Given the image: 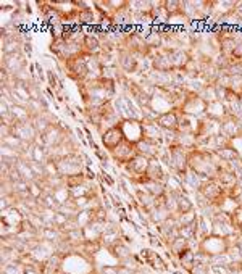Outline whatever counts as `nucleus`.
Masks as SVG:
<instances>
[{
  "label": "nucleus",
  "instance_id": "5",
  "mask_svg": "<svg viewBox=\"0 0 242 274\" xmlns=\"http://www.w3.org/2000/svg\"><path fill=\"white\" fill-rule=\"evenodd\" d=\"M181 115H186V117L201 119L207 115V102H205L201 95L197 94H189L187 100L184 102V105L179 110Z\"/></svg>",
  "mask_w": 242,
  "mask_h": 274
},
{
  "label": "nucleus",
  "instance_id": "21",
  "mask_svg": "<svg viewBox=\"0 0 242 274\" xmlns=\"http://www.w3.org/2000/svg\"><path fill=\"white\" fill-rule=\"evenodd\" d=\"M176 196H178V213H186V211L194 210L192 200L187 197L186 192H178Z\"/></svg>",
  "mask_w": 242,
  "mask_h": 274
},
{
  "label": "nucleus",
  "instance_id": "19",
  "mask_svg": "<svg viewBox=\"0 0 242 274\" xmlns=\"http://www.w3.org/2000/svg\"><path fill=\"white\" fill-rule=\"evenodd\" d=\"M173 216H176V219H178V226H179V228H183V226H191V224L197 223V219H199V215L196 213V210L186 211V213H178V215H173Z\"/></svg>",
  "mask_w": 242,
  "mask_h": 274
},
{
  "label": "nucleus",
  "instance_id": "18",
  "mask_svg": "<svg viewBox=\"0 0 242 274\" xmlns=\"http://www.w3.org/2000/svg\"><path fill=\"white\" fill-rule=\"evenodd\" d=\"M215 154H216V157L220 158L221 161H225V163H229V161H233V160H236V158L241 157L238 154V150H236L231 144H229L228 147H223V149H220L218 152H215Z\"/></svg>",
  "mask_w": 242,
  "mask_h": 274
},
{
  "label": "nucleus",
  "instance_id": "9",
  "mask_svg": "<svg viewBox=\"0 0 242 274\" xmlns=\"http://www.w3.org/2000/svg\"><path fill=\"white\" fill-rule=\"evenodd\" d=\"M124 132L123 129H121V126H115L112 127V129H108L107 132L102 134V149H105L108 154L113 150V149H117L118 145L124 141Z\"/></svg>",
  "mask_w": 242,
  "mask_h": 274
},
{
  "label": "nucleus",
  "instance_id": "11",
  "mask_svg": "<svg viewBox=\"0 0 242 274\" xmlns=\"http://www.w3.org/2000/svg\"><path fill=\"white\" fill-rule=\"evenodd\" d=\"M221 134L225 137H228L229 141H234V139L241 137V127H239V119H236L233 117H228L221 123Z\"/></svg>",
  "mask_w": 242,
  "mask_h": 274
},
{
  "label": "nucleus",
  "instance_id": "16",
  "mask_svg": "<svg viewBox=\"0 0 242 274\" xmlns=\"http://www.w3.org/2000/svg\"><path fill=\"white\" fill-rule=\"evenodd\" d=\"M108 250H110V253L113 255V257L117 258V260H120V261H123L126 258L132 257L131 248H128V245H126V243H123V239L115 243V245L108 247Z\"/></svg>",
  "mask_w": 242,
  "mask_h": 274
},
{
  "label": "nucleus",
  "instance_id": "22",
  "mask_svg": "<svg viewBox=\"0 0 242 274\" xmlns=\"http://www.w3.org/2000/svg\"><path fill=\"white\" fill-rule=\"evenodd\" d=\"M147 263L154 268V270H157V271H160V273H163L166 270V263L165 261L161 260V257L160 255H157L155 252H152V250H149V257H147Z\"/></svg>",
  "mask_w": 242,
  "mask_h": 274
},
{
  "label": "nucleus",
  "instance_id": "6",
  "mask_svg": "<svg viewBox=\"0 0 242 274\" xmlns=\"http://www.w3.org/2000/svg\"><path fill=\"white\" fill-rule=\"evenodd\" d=\"M11 134L24 144H36V141L39 139V134H38V131H36L31 119H24V121H18V123H15L13 126H11Z\"/></svg>",
  "mask_w": 242,
  "mask_h": 274
},
{
  "label": "nucleus",
  "instance_id": "1",
  "mask_svg": "<svg viewBox=\"0 0 242 274\" xmlns=\"http://www.w3.org/2000/svg\"><path fill=\"white\" fill-rule=\"evenodd\" d=\"M223 166V161L216 157V154L196 149L189 152V169L201 174L205 179H216L218 173Z\"/></svg>",
  "mask_w": 242,
  "mask_h": 274
},
{
  "label": "nucleus",
  "instance_id": "7",
  "mask_svg": "<svg viewBox=\"0 0 242 274\" xmlns=\"http://www.w3.org/2000/svg\"><path fill=\"white\" fill-rule=\"evenodd\" d=\"M110 155L115 160V163H118V164L123 166V164L129 163L132 158L137 155V144L128 141V139H124V141L121 142L117 149H113L110 152Z\"/></svg>",
  "mask_w": 242,
  "mask_h": 274
},
{
  "label": "nucleus",
  "instance_id": "23",
  "mask_svg": "<svg viewBox=\"0 0 242 274\" xmlns=\"http://www.w3.org/2000/svg\"><path fill=\"white\" fill-rule=\"evenodd\" d=\"M66 179V187L68 189H76V187H81L87 182L86 179V174L81 173V174H75V176H68Z\"/></svg>",
  "mask_w": 242,
  "mask_h": 274
},
{
  "label": "nucleus",
  "instance_id": "17",
  "mask_svg": "<svg viewBox=\"0 0 242 274\" xmlns=\"http://www.w3.org/2000/svg\"><path fill=\"white\" fill-rule=\"evenodd\" d=\"M178 261H179V265L191 274L194 268H196V252H194L192 248H187L186 252H183L178 257Z\"/></svg>",
  "mask_w": 242,
  "mask_h": 274
},
{
  "label": "nucleus",
  "instance_id": "15",
  "mask_svg": "<svg viewBox=\"0 0 242 274\" xmlns=\"http://www.w3.org/2000/svg\"><path fill=\"white\" fill-rule=\"evenodd\" d=\"M147 179H150V181H159V182H165L166 173L163 171L161 161L159 160V158H152V160H150L149 169H147Z\"/></svg>",
  "mask_w": 242,
  "mask_h": 274
},
{
  "label": "nucleus",
  "instance_id": "14",
  "mask_svg": "<svg viewBox=\"0 0 242 274\" xmlns=\"http://www.w3.org/2000/svg\"><path fill=\"white\" fill-rule=\"evenodd\" d=\"M137 187L144 189L145 192H149L150 196H154V197H157V198L163 197V196H165V194L168 192V189H166V184H165V182H159V181H150V179H147V181L144 182V184L137 186Z\"/></svg>",
  "mask_w": 242,
  "mask_h": 274
},
{
  "label": "nucleus",
  "instance_id": "26",
  "mask_svg": "<svg viewBox=\"0 0 242 274\" xmlns=\"http://www.w3.org/2000/svg\"><path fill=\"white\" fill-rule=\"evenodd\" d=\"M238 186L242 189V176H241V178H239V182H238Z\"/></svg>",
  "mask_w": 242,
  "mask_h": 274
},
{
  "label": "nucleus",
  "instance_id": "24",
  "mask_svg": "<svg viewBox=\"0 0 242 274\" xmlns=\"http://www.w3.org/2000/svg\"><path fill=\"white\" fill-rule=\"evenodd\" d=\"M165 8L169 15L179 13L183 10V0H165Z\"/></svg>",
  "mask_w": 242,
  "mask_h": 274
},
{
  "label": "nucleus",
  "instance_id": "4",
  "mask_svg": "<svg viewBox=\"0 0 242 274\" xmlns=\"http://www.w3.org/2000/svg\"><path fill=\"white\" fill-rule=\"evenodd\" d=\"M199 250L203 252L205 255H208L210 258H213V257H218V255H223L228 252V242L225 237L210 234L201 240V243H199Z\"/></svg>",
  "mask_w": 242,
  "mask_h": 274
},
{
  "label": "nucleus",
  "instance_id": "3",
  "mask_svg": "<svg viewBox=\"0 0 242 274\" xmlns=\"http://www.w3.org/2000/svg\"><path fill=\"white\" fill-rule=\"evenodd\" d=\"M66 131H68V127H63L62 124H52L47 127L42 136H39V141L45 149H55L66 141V137H68Z\"/></svg>",
  "mask_w": 242,
  "mask_h": 274
},
{
  "label": "nucleus",
  "instance_id": "2",
  "mask_svg": "<svg viewBox=\"0 0 242 274\" xmlns=\"http://www.w3.org/2000/svg\"><path fill=\"white\" fill-rule=\"evenodd\" d=\"M84 155H81L80 152H75V154H70L60 160L55 161L58 174L63 176V178H68V176H75V174H81L84 173Z\"/></svg>",
  "mask_w": 242,
  "mask_h": 274
},
{
  "label": "nucleus",
  "instance_id": "8",
  "mask_svg": "<svg viewBox=\"0 0 242 274\" xmlns=\"http://www.w3.org/2000/svg\"><path fill=\"white\" fill-rule=\"evenodd\" d=\"M199 192L213 205H218L221 202V198L226 196V191L223 189L220 182H218V179H207Z\"/></svg>",
  "mask_w": 242,
  "mask_h": 274
},
{
  "label": "nucleus",
  "instance_id": "13",
  "mask_svg": "<svg viewBox=\"0 0 242 274\" xmlns=\"http://www.w3.org/2000/svg\"><path fill=\"white\" fill-rule=\"evenodd\" d=\"M161 144L150 142V141H141L137 144V154H141L147 158H159L161 152Z\"/></svg>",
  "mask_w": 242,
  "mask_h": 274
},
{
  "label": "nucleus",
  "instance_id": "20",
  "mask_svg": "<svg viewBox=\"0 0 242 274\" xmlns=\"http://www.w3.org/2000/svg\"><path fill=\"white\" fill-rule=\"evenodd\" d=\"M187 248H191V247H189V240H186L184 237L179 235L178 239L174 240V242L171 243V245H169V253L174 255V257L178 258L181 253L187 250Z\"/></svg>",
  "mask_w": 242,
  "mask_h": 274
},
{
  "label": "nucleus",
  "instance_id": "25",
  "mask_svg": "<svg viewBox=\"0 0 242 274\" xmlns=\"http://www.w3.org/2000/svg\"><path fill=\"white\" fill-rule=\"evenodd\" d=\"M231 215H233V221L236 224V228L239 229V233H242V205H239Z\"/></svg>",
  "mask_w": 242,
  "mask_h": 274
},
{
  "label": "nucleus",
  "instance_id": "12",
  "mask_svg": "<svg viewBox=\"0 0 242 274\" xmlns=\"http://www.w3.org/2000/svg\"><path fill=\"white\" fill-rule=\"evenodd\" d=\"M207 117L215 119V121H220L223 123L229 115H228V110L225 107V103L216 100V102H211V103H207Z\"/></svg>",
  "mask_w": 242,
  "mask_h": 274
},
{
  "label": "nucleus",
  "instance_id": "10",
  "mask_svg": "<svg viewBox=\"0 0 242 274\" xmlns=\"http://www.w3.org/2000/svg\"><path fill=\"white\" fill-rule=\"evenodd\" d=\"M157 124H159L163 131H178L179 110H169V112H166V113L159 115Z\"/></svg>",
  "mask_w": 242,
  "mask_h": 274
}]
</instances>
